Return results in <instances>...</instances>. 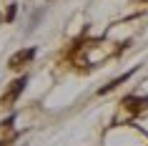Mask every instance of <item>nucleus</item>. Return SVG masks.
<instances>
[{
    "instance_id": "f257e3e1",
    "label": "nucleus",
    "mask_w": 148,
    "mask_h": 146,
    "mask_svg": "<svg viewBox=\"0 0 148 146\" xmlns=\"http://www.w3.org/2000/svg\"><path fill=\"white\" fill-rule=\"evenodd\" d=\"M23 83H25V81H23V78H20V81H15V83H13V91H10V96H8V98H15V96H18V93H20V91H23Z\"/></svg>"
}]
</instances>
